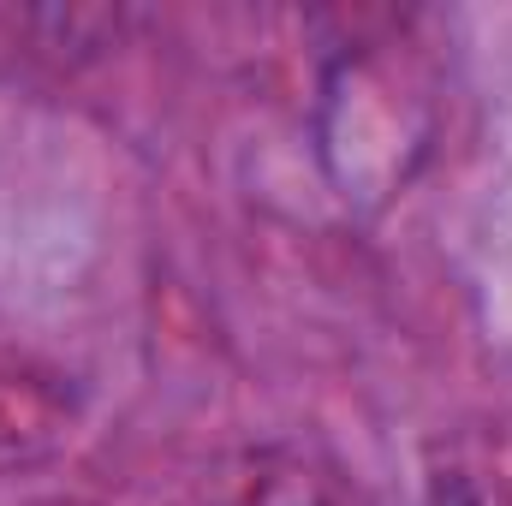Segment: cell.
<instances>
[{"mask_svg":"<svg viewBox=\"0 0 512 506\" xmlns=\"http://www.w3.org/2000/svg\"><path fill=\"white\" fill-rule=\"evenodd\" d=\"M429 506H483V495H477L459 471H441L435 489H429Z\"/></svg>","mask_w":512,"mask_h":506,"instance_id":"cell-1","label":"cell"}]
</instances>
